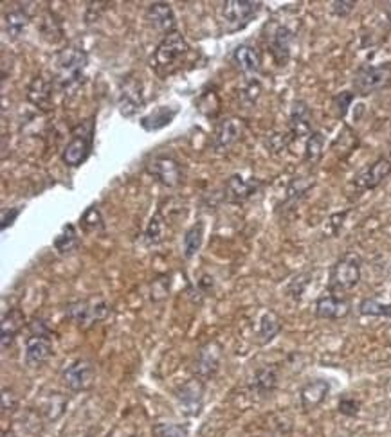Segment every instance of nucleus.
Here are the masks:
<instances>
[{
    "label": "nucleus",
    "instance_id": "1",
    "mask_svg": "<svg viewBox=\"0 0 391 437\" xmlns=\"http://www.w3.org/2000/svg\"><path fill=\"white\" fill-rule=\"evenodd\" d=\"M54 63H56V76L53 78L54 87L60 92L71 94L83 83L89 56L81 49L67 47L58 52Z\"/></svg>",
    "mask_w": 391,
    "mask_h": 437
},
{
    "label": "nucleus",
    "instance_id": "2",
    "mask_svg": "<svg viewBox=\"0 0 391 437\" xmlns=\"http://www.w3.org/2000/svg\"><path fill=\"white\" fill-rule=\"evenodd\" d=\"M188 52H190V44L186 42L181 32L175 31L172 35H166L159 42L157 49L154 51V56L150 60V65H152L157 76L166 78L181 67L182 61L188 56Z\"/></svg>",
    "mask_w": 391,
    "mask_h": 437
},
{
    "label": "nucleus",
    "instance_id": "3",
    "mask_svg": "<svg viewBox=\"0 0 391 437\" xmlns=\"http://www.w3.org/2000/svg\"><path fill=\"white\" fill-rule=\"evenodd\" d=\"M94 132H96V126H94L92 117L73 128L71 141L65 144L61 152V161L67 168H80L87 162L94 148Z\"/></svg>",
    "mask_w": 391,
    "mask_h": 437
},
{
    "label": "nucleus",
    "instance_id": "4",
    "mask_svg": "<svg viewBox=\"0 0 391 437\" xmlns=\"http://www.w3.org/2000/svg\"><path fill=\"white\" fill-rule=\"evenodd\" d=\"M262 9V2L253 0H227L220 9V29L226 35L242 31Z\"/></svg>",
    "mask_w": 391,
    "mask_h": 437
},
{
    "label": "nucleus",
    "instance_id": "5",
    "mask_svg": "<svg viewBox=\"0 0 391 437\" xmlns=\"http://www.w3.org/2000/svg\"><path fill=\"white\" fill-rule=\"evenodd\" d=\"M361 266H363V261L355 252H348L343 257H339L330 269V277H328L330 292L344 293L354 290L361 281Z\"/></svg>",
    "mask_w": 391,
    "mask_h": 437
},
{
    "label": "nucleus",
    "instance_id": "6",
    "mask_svg": "<svg viewBox=\"0 0 391 437\" xmlns=\"http://www.w3.org/2000/svg\"><path fill=\"white\" fill-rule=\"evenodd\" d=\"M29 329H31V337L25 342V364L29 367H40L53 355L51 331L44 321H32Z\"/></svg>",
    "mask_w": 391,
    "mask_h": 437
},
{
    "label": "nucleus",
    "instance_id": "7",
    "mask_svg": "<svg viewBox=\"0 0 391 437\" xmlns=\"http://www.w3.org/2000/svg\"><path fill=\"white\" fill-rule=\"evenodd\" d=\"M67 317L81 329L92 328L97 322L105 321L110 315V306L103 299H85V301L71 302L67 306Z\"/></svg>",
    "mask_w": 391,
    "mask_h": 437
},
{
    "label": "nucleus",
    "instance_id": "8",
    "mask_svg": "<svg viewBox=\"0 0 391 437\" xmlns=\"http://www.w3.org/2000/svg\"><path fill=\"white\" fill-rule=\"evenodd\" d=\"M391 81V63L363 65L354 76V90L359 96H370L386 89Z\"/></svg>",
    "mask_w": 391,
    "mask_h": 437
},
{
    "label": "nucleus",
    "instance_id": "9",
    "mask_svg": "<svg viewBox=\"0 0 391 437\" xmlns=\"http://www.w3.org/2000/svg\"><path fill=\"white\" fill-rule=\"evenodd\" d=\"M204 393H206V386L200 378H191V380L184 381L177 390H175V398H177L181 410L186 416H198L204 405Z\"/></svg>",
    "mask_w": 391,
    "mask_h": 437
},
{
    "label": "nucleus",
    "instance_id": "10",
    "mask_svg": "<svg viewBox=\"0 0 391 437\" xmlns=\"http://www.w3.org/2000/svg\"><path fill=\"white\" fill-rule=\"evenodd\" d=\"M119 112L123 117H133L145 106V94H143V83L138 78H125L119 85Z\"/></svg>",
    "mask_w": 391,
    "mask_h": 437
},
{
    "label": "nucleus",
    "instance_id": "11",
    "mask_svg": "<svg viewBox=\"0 0 391 437\" xmlns=\"http://www.w3.org/2000/svg\"><path fill=\"white\" fill-rule=\"evenodd\" d=\"M222 364V347L218 342H207L197 351V357L193 362L195 376L200 378L202 381L211 380L220 369Z\"/></svg>",
    "mask_w": 391,
    "mask_h": 437
},
{
    "label": "nucleus",
    "instance_id": "12",
    "mask_svg": "<svg viewBox=\"0 0 391 437\" xmlns=\"http://www.w3.org/2000/svg\"><path fill=\"white\" fill-rule=\"evenodd\" d=\"M146 173L166 187H177L182 182V168L175 159L168 155H157L146 164Z\"/></svg>",
    "mask_w": 391,
    "mask_h": 437
},
{
    "label": "nucleus",
    "instance_id": "13",
    "mask_svg": "<svg viewBox=\"0 0 391 437\" xmlns=\"http://www.w3.org/2000/svg\"><path fill=\"white\" fill-rule=\"evenodd\" d=\"M94 376H96V367L87 358H80V360L73 362L61 374L65 387L73 390V393H81V390L89 389Z\"/></svg>",
    "mask_w": 391,
    "mask_h": 437
},
{
    "label": "nucleus",
    "instance_id": "14",
    "mask_svg": "<svg viewBox=\"0 0 391 437\" xmlns=\"http://www.w3.org/2000/svg\"><path fill=\"white\" fill-rule=\"evenodd\" d=\"M391 175V161L386 156H380L375 162L368 164L366 168L361 169L354 177V185L359 191H371L379 187L384 180Z\"/></svg>",
    "mask_w": 391,
    "mask_h": 437
},
{
    "label": "nucleus",
    "instance_id": "15",
    "mask_svg": "<svg viewBox=\"0 0 391 437\" xmlns=\"http://www.w3.org/2000/svg\"><path fill=\"white\" fill-rule=\"evenodd\" d=\"M262 185V180L258 178H243L242 175H231L224 185V200L229 204H243L253 195L258 193Z\"/></svg>",
    "mask_w": 391,
    "mask_h": 437
},
{
    "label": "nucleus",
    "instance_id": "16",
    "mask_svg": "<svg viewBox=\"0 0 391 437\" xmlns=\"http://www.w3.org/2000/svg\"><path fill=\"white\" fill-rule=\"evenodd\" d=\"M242 133H243L242 119L229 117V119L220 121V123L215 126V133H213L215 149L220 153L227 152L231 146H234L238 141H240Z\"/></svg>",
    "mask_w": 391,
    "mask_h": 437
},
{
    "label": "nucleus",
    "instance_id": "17",
    "mask_svg": "<svg viewBox=\"0 0 391 437\" xmlns=\"http://www.w3.org/2000/svg\"><path fill=\"white\" fill-rule=\"evenodd\" d=\"M150 24L154 25L162 35H172L177 31V16H175L174 8L168 2H152L146 11Z\"/></svg>",
    "mask_w": 391,
    "mask_h": 437
},
{
    "label": "nucleus",
    "instance_id": "18",
    "mask_svg": "<svg viewBox=\"0 0 391 437\" xmlns=\"http://www.w3.org/2000/svg\"><path fill=\"white\" fill-rule=\"evenodd\" d=\"M53 80H47L45 76L32 78L28 87V101L31 104H35L42 112H47V110H51V106H53Z\"/></svg>",
    "mask_w": 391,
    "mask_h": 437
},
{
    "label": "nucleus",
    "instance_id": "19",
    "mask_svg": "<svg viewBox=\"0 0 391 437\" xmlns=\"http://www.w3.org/2000/svg\"><path fill=\"white\" fill-rule=\"evenodd\" d=\"M289 132L296 139L301 137H311L312 133V112L305 101L298 99L292 103L291 117H289Z\"/></svg>",
    "mask_w": 391,
    "mask_h": 437
},
{
    "label": "nucleus",
    "instance_id": "20",
    "mask_svg": "<svg viewBox=\"0 0 391 437\" xmlns=\"http://www.w3.org/2000/svg\"><path fill=\"white\" fill-rule=\"evenodd\" d=\"M350 308V302L344 297L330 293V295L319 297L315 302V315L319 319H327V321H339V319L347 317Z\"/></svg>",
    "mask_w": 391,
    "mask_h": 437
},
{
    "label": "nucleus",
    "instance_id": "21",
    "mask_svg": "<svg viewBox=\"0 0 391 437\" xmlns=\"http://www.w3.org/2000/svg\"><path fill=\"white\" fill-rule=\"evenodd\" d=\"M292 42H294V32L287 25H276L275 31L270 32L269 47L276 63L285 65L289 61L292 51Z\"/></svg>",
    "mask_w": 391,
    "mask_h": 437
},
{
    "label": "nucleus",
    "instance_id": "22",
    "mask_svg": "<svg viewBox=\"0 0 391 437\" xmlns=\"http://www.w3.org/2000/svg\"><path fill=\"white\" fill-rule=\"evenodd\" d=\"M233 63L236 65V68L243 76H247L251 80L254 74L260 73V68H262V58H260V52L256 51V47L242 44L233 51Z\"/></svg>",
    "mask_w": 391,
    "mask_h": 437
},
{
    "label": "nucleus",
    "instance_id": "23",
    "mask_svg": "<svg viewBox=\"0 0 391 437\" xmlns=\"http://www.w3.org/2000/svg\"><path fill=\"white\" fill-rule=\"evenodd\" d=\"M25 324V315L22 309L11 308L2 315V322H0V344L2 349H8L13 344L15 337L20 333V329Z\"/></svg>",
    "mask_w": 391,
    "mask_h": 437
},
{
    "label": "nucleus",
    "instance_id": "24",
    "mask_svg": "<svg viewBox=\"0 0 391 437\" xmlns=\"http://www.w3.org/2000/svg\"><path fill=\"white\" fill-rule=\"evenodd\" d=\"M328 393H330V383L327 380H312L307 386H303L301 393H299V400L305 410L318 409L323 401L327 400Z\"/></svg>",
    "mask_w": 391,
    "mask_h": 437
},
{
    "label": "nucleus",
    "instance_id": "25",
    "mask_svg": "<svg viewBox=\"0 0 391 437\" xmlns=\"http://www.w3.org/2000/svg\"><path fill=\"white\" fill-rule=\"evenodd\" d=\"M177 113H179L177 106H159V109H155L154 112H150L148 116L141 117L139 123H141L143 130H146V132H157V130L168 126L169 123L175 119Z\"/></svg>",
    "mask_w": 391,
    "mask_h": 437
},
{
    "label": "nucleus",
    "instance_id": "26",
    "mask_svg": "<svg viewBox=\"0 0 391 437\" xmlns=\"http://www.w3.org/2000/svg\"><path fill=\"white\" fill-rule=\"evenodd\" d=\"M28 25H29V15L24 11V9L20 8L11 9V11L4 15V32L6 37L11 38V40L20 38L25 32V29H28Z\"/></svg>",
    "mask_w": 391,
    "mask_h": 437
},
{
    "label": "nucleus",
    "instance_id": "27",
    "mask_svg": "<svg viewBox=\"0 0 391 437\" xmlns=\"http://www.w3.org/2000/svg\"><path fill=\"white\" fill-rule=\"evenodd\" d=\"M282 319L278 317L276 312H265L260 319L258 326V342L262 345L269 344V342L275 340L279 333H282Z\"/></svg>",
    "mask_w": 391,
    "mask_h": 437
},
{
    "label": "nucleus",
    "instance_id": "28",
    "mask_svg": "<svg viewBox=\"0 0 391 437\" xmlns=\"http://www.w3.org/2000/svg\"><path fill=\"white\" fill-rule=\"evenodd\" d=\"M202 243H204V223L197 221V223L191 225L184 234V241H182L184 257L191 259L193 256H197L198 250L202 249Z\"/></svg>",
    "mask_w": 391,
    "mask_h": 437
},
{
    "label": "nucleus",
    "instance_id": "29",
    "mask_svg": "<svg viewBox=\"0 0 391 437\" xmlns=\"http://www.w3.org/2000/svg\"><path fill=\"white\" fill-rule=\"evenodd\" d=\"M276 386H278V369L272 365H267V367L256 371V374L253 376V383H251L254 390H258L262 394L272 393Z\"/></svg>",
    "mask_w": 391,
    "mask_h": 437
},
{
    "label": "nucleus",
    "instance_id": "30",
    "mask_svg": "<svg viewBox=\"0 0 391 437\" xmlns=\"http://www.w3.org/2000/svg\"><path fill=\"white\" fill-rule=\"evenodd\" d=\"M53 245L58 254H71L73 250H76L80 247V234H78L76 227L73 223L64 225L61 233L54 238Z\"/></svg>",
    "mask_w": 391,
    "mask_h": 437
},
{
    "label": "nucleus",
    "instance_id": "31",
    "mask_svg": "<svg viewBox=\"0 0 391 437\" xmlns=\"http://www.w3.org/2000/svg\"><path fill=\"white\" fill-rule=\"evenodd\" d=\"M323 153H325V135L321 132H314L305 144V162L318 164L323 159Z\"/></svg>",
    "mask_w": 391,
    "mask_h": 437
},
{
    "label": "nucleus",
    "instance_id": "32",
    "mask_svg": "<svg viewBox=\"0 0 391 437\" xmlns=\"http://www.w3.org/2000/svg\"><path fill=\"white\" fill-rule=\"evenodd\" d=\"M359 313L364 317H391V304H384L377 299H364L359 304Z\"/></svg>",
    "mask_w": 391,
    "mask_h": 437
},
{
    "label": "nucleus",
    "instance_id": "33",
    "mask_svg": "<svg viewBox=\"0 0 391 437\" xmlns=\"http://www.w3.org/2000/svg\"><path fill=\"white\" fill-rule=\"evenodd\" d=\"M81 229L85 233H97V230L103 229V216H101L100 209L96 205H90L80 218Z\"/></svg>",
    "mask_w": 391,
    "mask_h": 437
},
{
    "label": "nucleus",
    "instance_id": "34",
    "mask_svg": "<svg viewBox=\"0 0 391 437\" xmlns=\"http://www.w3.org/2000/svg\"><path fill=\"white\" fill-rule=\"evenodd\" d=\"M312 185H314V180H311V177H296L287 187V200H299L311 191Z\"/></svg>",
    "mask_w": 391,
    "mask_h": 437
},
{
    "label": "nucleus",
    "instance_id": "35",
    "mask_svg": "<svg viewBox=\"0 0 391 437\" xmlns=\"http://www.w3.org/2000/svg\"><path fill=\"white\" fill-rule=\"evenodd\" d=\"M162 234H164V220H162L161 213H155L150 220L148 227H146L145 240L148 245H157L162 241Z\"/></svg>",
    "mask_w": 391,
    "mask_h": 437
},
{
    "label": "nucleus",
    "instance_id": "36",
    "mask_svg": "<svg viewBox=\"0 0 391 437\" xmlns=\"http://www.w3.org/2000/svg\"><path fill=\"white\" fill-rule=\"evenodd\" d=\"M154 437H188V426L177 423H157L152 429Z\"/></svg>",
    "mask_w": 391,
    "mask_h": 437
},
{
    "label": "nucleus",
    "instance_id": "37",
    "mask_svg": "<svg viewBox=\"0 0 391 437\" xmlns=\"http://www.w3.org/2000/svg\"><path fill=\"white\" fill-rule=\"evenodd\" d=\"M354 99H355V94L348 92V90H344V92L334 96V99H332V104H334L335 116H337L339 119H343V117L347 116L348 109H350V104L354 103Z\"/></svg>",
    "mask_w": 391,
    "mask_h": 437
},
{
    "label": "nucleus",
    "instance_id": "38",
    "mask_svg": "<svg viewBox=\"0 0 391 437\" xmlns=\"http://www.w3.org/2000/svg\"><path fill=\"white\" fill-rule=\"evenodd\" d=\"M355 6H357V2H354V0H335V2H332V13L339 18H347L354 11Z\"/></svg>",
    "mask_w": 391,
    "mask_h": 437
},
{
    "label": "nucleus",
    "instance_id": "39",
    "mask_svg": "<svg viewBox=\"0 0 391 437\" xmlns=\"http://www.w3.org/2000/svg\"><path fill=\"white\" fill-rule=\"evenodd\" d=\"M260 92H262V85L251 78V80H247L246 89L242 90V97L247 101V103L253 104V103H256V99L260 97Z\"/></svg>",
    "mask_w": 391,
    "mask_h": 437
},
{
    "label": "nucleus",
    "instance_id": "40",
    "mask_svg": "<svg viewBox=\"0 0 391 437\" xmlns=\"http://www.w3.org/2000/svg\"><path fill=\"white\" fill-rule=\"evenodd\" d=\"M22 207H9V209H2L0 213V229L6 230L8 227H11L15 223V220L20 216Z\"/></svg>",
    "mask_w": 391,
    "mask_h": 437
},
{
    "label": "nucleus",
    "instance_id": "41",
    "mask_svg": "<svg viewBox=\"0 0 391 437\" xmlns=\"http://www.w3.org/2000/svg\"><path fill=\"white\" fill-rule=\"evenodd\" d=\"M287 144H289V137H285L283 133H275V135H270L269 142H267L270 152H272V149H275V152H282Z\"/></svg>",
    "mask_w": 391,
    "mask_h": 437
},
{
    "label": "nucleus",
    "instance_id": "42",
    "mask_svg": "<svg viewBox=\"0 0 391 437\" xmlns=\"http://www.w3.org/2000/svg\"><path fill=\"white\" fill-rule=\"evenodd\" d=\"M339 412L347 414V416H355L359 412V403L355 400H341L339 401Z\"/></svg>",
    "mask_w": 391,
    "mask_h": 437
},
{
    "label": "nucleus",
    "instance_id": "43",
    "mask_svg": "<svg viewBox=\"0 0 391 437\" xmlns=\"http://www.w3.org/2000/svg\"><path fill=\"white\" fill-rule=\"evenodd\" d=\"M8 401H9V410H13L16 407V398L15 394L11 393V390L4 389L2 390V409H4V412L8 410Z\"/></svg>",
    "mask_w": 391,
    "mask_h": 437
},
{
    "label": "nucleus",
    "instance_id": "44",
    "mask_svg": "<svg viewBox=\"0 0 391 437\" xmlns=\"http://www.w3.org/2000/svg\"><path fill=\"white\" fill-rule=\"evenodd\" d=\"M387 20H390V24H391V4H390V8H387Z\"/></svg>",
    "mask_w": 391,
    "mask_h": 437
}]
</instances>
